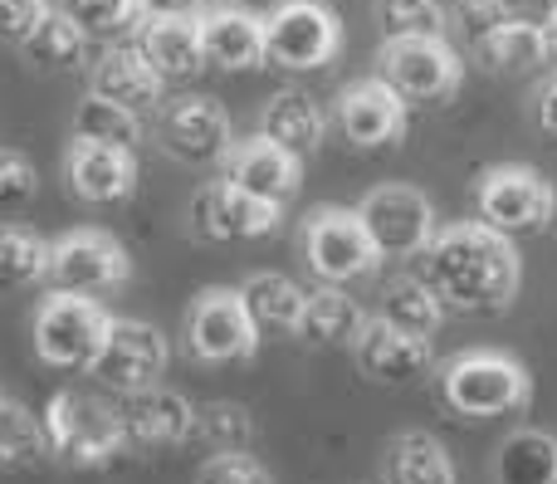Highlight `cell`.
Returning <instances> with one entry per match:
<instances>
[{
    "instance_id": "cell-1",
    "label": "cell",
    "mask_w": 557,
    "mask_h": 484,
    "mask_svg": "<svg viewBox=\"0 0 557 484\" xmlns=\"http://www.w3.org/2000/svg\"><path fill=\"white\" fill-rule=\"evenodd\" d=\"M421 280L450 313H499L513 303L523 260L513 235H499L484 221H455L431 235L421 255Z\"/></svg>"
},
{
    "instance_id": "cell-2",
    "label": "cell",
    "mask_w": 557,
    "mask_h": 484,
    "mask_svg": "<svg viewBox=\"0 0 557 484\" xmlns=\"http://www.w3.org/2000/svg\"><path fill=\"white\" fill-rule=\"evenodd\" d=\"M441 397L455 417L470 421H490V417H509V411L529 407L533 401V377L513 352L499 348H474L460 358L445 362L441 372Z\"/></svg>"
},
{
    "instance_id": "cell-3",
    "label": "cell",
    "mask_w": 557,
    "mask_h": 484,
    "mask_svg": "<svg viewBox=\"0 0 557 484\" xmlns=\"http://www.w3.org/2000/svg\"><path fill=\"white\" fill-rule=\"evenodd\" d=\"M45 431H49L54 460L69 470H103L113 460L133 456L123 436V421H117V407L84 397V392H59L45 411Z\"/></svg>"
},
{
    "instance_id": "cell-4",
    "label": "cell",
    "mask_w": 557,
    "mask_h": 484,
    "mask_svg": "<svg viewBox=\"0 0 557 484\" xmlns=\"http://www.w3.org/2000/svg\"><path fill=\"white\" fill-rule=\"evenodd\" d=\"M113 313L84 294H49L35 313V358L59 372H88L108 338Z\"/></svg>"
},
{
    "instance_id": "cell-5",
    "label": "cell",
    "mask_w": 557,
    "mask_h": 484,
    "mask_svg": "<svg viewBox=\"0 0 557 484\" xmlns=\"http://www.w3.org/2000/svg\"><path fill=\"white\" fill-rule=\"evenodd\" d=\"M343 49V20L323 0H278L264 15V64L308 74L337 59Z\"/></svg>"
},
{
    "instance_id": "cell-6",
    "label": "cell",
    "mask_w": 557,
    "mask_h": 484,
    "mask_svg": "<svg viewBox=\"0 0 557 484\" xmlns=\"http://www.w3.org/2000/svg\"><path fill=\"white\" fill-rule=\"evenodd\" d=\"M304 260L323 284H357L376 274L382 250L372 245L357 206H318L304 221Z\"/></svg>"
},
{
    "instance_id": "cell-7",
    "label": "cell",
    "mask_w": 557,
    "mask_h": 484,
    "mask_svg": "<svg viewBox=\"0 0 557 484\" xmlns=\"http://www.w3.org/2000/svg\"><path fill=\"white\" fill-rule=\"evenodd\" d=\"M376 74L406 103H431V98H450L460 88L465 59L445 35H396L376 54Z\"/></svg>"
},
{
    "instance_id": "cell-8",
    "label": "cell",
    "mask_w": 557,
    "mask_h": 484,
    "mask_svg": "<svg viewBox=\"0 0 557 484\" xmlns=\"http://www.w3.org/2000/svg\"><path fill=\"white\" fill-rule=\"evenodd\" d=\"M133 280L127 250L108 231H69L59 240H49V274L45 284L59 294H84V299H103V294L123 289Z\"/></svg>"
},
{
    "instance_id": "cell-9",
    "label": "cell",
    "mask_w": 557,
    "mask_h": 484,
    "mask_svg": "<svg viewBox=\"0 0 557 484\" xmlns=\"http://www.w3.org/2000/svg\"><path fill=\"white\" fill-rule=\"evenodd\" d=\"M474 211L484 225H494L499 235H533L553 221L557 211V191L543 172L533 166H490L474 186Z\"/></svg>"
},
{
    "instance_id": "cell-10",
    "label": "cell",
    "mask_w": 557,
    "mask_h": 484,
    "mask_svg": "<svg viewBox=\"0 0 557 484\" xmlns=\"http://www.w3.org/2000/svg\"><path fill=\"white\" fill-rule=\"evenodd\" d=\"M357 215H362L372 245L382 250V260H416V255L431 245V235L441 231L431 196L416 191V186H401V182L372 186V191L357 201Z\"/></svg>"
},
{
    "instance_id": "cell-11",
    "label": "cell",
    "mask_w": 557,
    "mask_h": 484,
    "mask_svg": "<svg viewBox=\"0 0 557 484\" xmlns=\"http://www.w3.org/2000/svg\"><path fill=\"white\" fill-rule=\"evenodd\" d=\"M186 348L201 362H245L260 352V328L245 309L240 289H201L186 309Z\"/></svg>"
},
{
    "instance_id": "cell-12",
    "label": "cell",
    "mask_w": 557,
    "mask_h": 484,
    "mask_svg": "<svg viewBox=\"0 0 557 484\" xmlns=\"http://www.w3.org/2000/svg\"><path fill=\"white\" fill-rule=\"evenodd\" d=\"M166 333L157 323H137V319H113L108 323V338L94 358V377L113 392H143V387H157L166 372Z\"/></svg>"
},
{
    "instance_id": "cell-13",
    "label": "cell",
    "mask_w": 557,
    "mask_h": 484,
    "mask_svg": "<svg viewBox=\"0 0 557 484\" xmlns=\"http://www.w3.org/2000/svg\"><path fill=\"white\" fill-rule=\"evenodd\" d=\"M352 362L367 382L406 387V382L425 377V372L435 368V338L401 333L386 319H362V328H357V338H352Z\"/></svg>"
},
{
    "instance_id": "cell-14",
    "label": "cell",
    "mask_w": 557,
    "mask_h": 484,
    "mask_svg": "<svg viewBox=\"0 0 557 484\" xmlns=\"http://www.w3.org/2000/svg\"><path fill=\"white\" fill-rule=\"evenodd\" d=\"M231 142V113L215 98H182L162 113V152L182 166H221Z\"/></svg>"
},
{
    "instance_id": "cell-15",
    "label": "cell",
    "mask_w": 557,
    "mask_h": 484,
    "mask_svg": "<svg viewBox=\"0 0 557 484\" xmlns=\"http://www.w3.org/2000/svg\"><path fill=\"white\" fill-rule=\"evenodd\" d=\"M333 117L352 147H392L396 137L406 133L411 103L376 74V78H352V84L337 94Z\"/></svg>"
},
{
    "instance_id": "cell-16",
    "label": "cell",
    "mask_w": 557,
    "mask_h": 484,
    "mask_svg": "<svg viewBox=\"0 0 557 484\" xmlns=\"http://www.w3.org/2000/svg\"><path fill=\"white\" fill-rule=\"evenodd\" d=\"M278 211L284 206L260 201V196L240 191L221 176V182H206L201 191L191 196V231L201 240H255V235H270L278 225Z\"/></svg>"
},
{
    "instance_id": "cell-17",
    "label": "cell",
    "mask_w": 557,
    "mask_h": 484,
    "mask_svg": "<svg viewBox=\"0 0 557 484\" xmlns=\"http://www.w3.org/2000/svg\"><path fill=\"white\" fill-rule=\"evenodd\" d=\"M225 182L240 186V191L260 196V201H294L298 186H304V157L284 152L278 142H270L264 133L255 137H240V142H231V152H225Z\"/></svg>"
},
{
    "instance_id": "cell-18",
    "label": "cell",
    "mask_w": 557,
    "mask_h": 484,
    "mask_svg": "<svg viewBox=\"0 0 557 484\" xmlns=\"http://www.w3.org/2000/svg\"><path fill=\"white\" fill-rule=\"evenodd\" d=\"M117 421H123L127 450H162L196 436V407L182 392H166V387L127 392V401L117 407Z\"/></svg>"
},
{
    "instance_id": "cell-19",
    "label": "cell",
    "mask_w": 557,
    "mask_h": 484,
    "mask_svg": "<svg viewBox=\"0 0 557 484\" xmlns=\"http://www.w3.org/2000/svg\"><path fill=\"white\" fill-rule=\"evenodd\" d=\"M64 172H69L74 196L88 206H113L137 191V152H123V147H108V142H88V137L69 142Z\"/></svg>"
},
{
    "instance_id": "cell-20",
    "label": "cell",
    "mask_w": 557,
    "mask_h": 484,
    "mask_svg": "<svg viewBox=\"0 0 557 484\" xmlns=\"http://www.w3.org/2000/svg\"><path fill=\"white\" fill-rule=\"evenodd\" d=\"M196 25H201L206 64L225 69V74L264 64V15L245 5H206Z\"/></svg>"
},
{
    "instance_id": "cell-21",
    "label": "cell",
    "mask_w": 557,
    "mask_h": 484,
    "mask_svg": "<svg viewBox=\"0 0 557 484\" xmlns=\"http://www.w3.org/2000/svg\"><path fill=\"white\" fill-rule=\"evenodd\" d=\"M137 54H143L166 84L196 78L206 69L196 15H143V25H137Z\"/></svg>"
},
{
    "instance_id": "cell-22",
    "label": "cell",
    "mask_w": 557,
    "mask_h": 484,
    "mask_svg": "<svg viewBox=\"0 0 557 484\" xmlns=\"http://www.w3.org/2000/svg\"><path fill=\"white\" fill-rule=\"evenodd\" d=\"M94 94L113 98V103L133 108V113H147V108L162 103L166 78L137 54V45H108L94 64Z\"/></svg>"
},
{
    "instance_id": "cell-23",
    "label": "cell",
    "mask_w": 557,
    "mask_h": 484,
    "mask_svg": "<svg viewBox=\"0 0 557 484\" xmlns=\"http://www.w3.org/2000/svg\"><path fill=\"white\" fill-rule=\"evenodd\" d=\"M260 133L278 142L284 152L294 157H308L323 147V133H327V113L318 108L313 94H304V88H278V94L264 103L260 113Z\"/></svg>"
},
{
    "instance_id": "cell-24",
    "label": "cell",
    "mask_w": 557,
    "mask_h": 484,
    "mask_svg": "<svg viewBox=\"0 0 557 484\" xmlns=\"http://www.w3.org/2000/svg\"><path fill=\"white\" fill-rule=\"evenodd\" d=\"M470 54L484 74H499V78H519V74H533V69L553 64L543 25H529V20H504L499 29H490L484 39H474Z\"/></svg>"
},
{
    "instance_id": "cell-25",
    "label": "cell",
    "mask_w": 557,
    "mask_h": 484,
    "mask_svg": "<svg viewBox=\"0 0 557 484\" xmlns=\"http://www.w3.org/2000/svg\"><path fill=\"white\" fill-rule=\"evenodd\" d=\"M382 484H455V460L431 431H401L382 450Z\"/></svg>"
},
{
    "instance_id": "cell-26",
    "label": "cell",
    "mask_w": 557,
    "mask_h": 484,
    "mask_svg": "<svg viewBox=\"0 0 557 484\" xmlns=\"http://www.w3.org/2000/svg\"><path fill=\"white\" fill-rule=\"evenodd\" d=\"M362 303L352 294H343V284H323L318 294L304 299V313H298V338L313 343V348H352L357 328H362Z\"/></svg>"
},
{
    "instance_id": "cell-27",
    "label": "cell",
    "mask_w": 557,
    "mask_h": 484,
    "mask_svg": "<svg viewBox=\"0 0 557 484\" xmlns=\"http://www.w3.org/2000/svg\"><path fill=\"white\" fill-rule=\"evenodd\" d=\"M240 299H245V309H250V319H255V328L260 333H294L308 294L298 289L288 274L260 270V274H250V280L240 284Z\"/></svg>"
},
{
    "instance_id": "cell-28",
    "label": "cell",
    "mask_w": 557,
    "mask_h": 484,
    "mask_svg": "<svg viewBox=\"0 0 557 484\" xmlns=\"http://www.w3.org/2000/svg\"><path fill=\"white\" fill-rule=\"evenodd\" d=\"M557 436L548 431H513L494 450V484H553Z\"/></svg>"
},
{
    "instance_id": "cell-29",
    "label": "cell",
    "mask_w": 557,
    "mask_h": 484,
    "mask_svg": "<svg viewBox=\"0 0 557 484\" xmlns=\"http://www.w3.org/2000/svg\"><path fill=\"white\" fill-rule=\"evenodd\" d=\"M49 460H54V450H49L45 417L25 411L20 401H0V470L20 475V470H39Z\"/></svg>"
},
{
    "instance_id": "cell-30",
    "label": "cell",
    "mask_w": 557,
    "mask_h": 484,
    "mask_svg": "<svg viewBox=\"0 0 557 484\" xmlns=\"http://www.w3.org/2000/svg\"><path fill=\"white\" fill-rule=\"evenodd\" d=\"M74 137L137 152L147 133H143V113H133V108H123V103H113V98L88 88V98H78V108H74Z\"/></svg>"
},
{
    "instance_id": "cell-31",
    "label": "cell",
    "mask_w": 557,
    "mask_h": 484,
    "mask_svg": "<svg viewBox=\"0 0 557 484\" xmlns=\"http://www.w3.org/2000/svg\"><path fill=\"white\" fill-rule=\"evenodd\" d=\"M49 274V240L20 221H0V294L45 284Z\"/></svg>"
},
{
    "instance_id": "cell-32",
    "label": "cell",
    "mask_w": 557,
    "mask_h": 484,
    "mask_svg": "<svg viewBox=\"0 0 557 484\" xmlns=\"http://www.w3.org/2000/svg\"><path fill=\"white\" fill-rule=\"evenodd\" d=\"M376 319H386L401 333H416V338H435V328L445 323V303L435 299V289L421 280V274H411V280L386 284L382 313H376Z\"/></svg>"
},
{
    "instance_id": "cell-33",
    "label": "cell",
    "mask_w": 557,
    "mask_h": 484,
    "mask_svg": "<svg viewBox=\"0 0 557 484\" xmlns=\"http://www.w3.org/2000/svg\"><path fill=\"white\" fill-rule=\"evenodd\" d=\"M88 45H94V39H88L84 29L64 15V10H49V15L39 20L35 35L25 39L29 59H35L39 69H64V74H69V69H84Z\"/></svg>"
},
{
    "instance_id": "cell-34",
    "label": "cell",
    "mask_w": 557,
    "mask_h": 484,
    "mask_svg": "<svg viewBox=\"0 0 557 484\" xmlns=\"http://www.w3.org/2000/svg\"><path fill=\"white\" fill-rule=\"evenodd\" d=\"M59 10L94 45H117L123 35H137V25H143V0H59Z\"/></svg>"
},
{
    "instance_id": "cell-35",
    "label": "cell",
    "mask_w": 557,
    "mask_h": 484,
    "mask_svg": "<svg viewBox=\"0 0 557 484\" xmlns=\"http://www.w3.org/2000/svg\"><path fill=\"white\" fill-rule=\"evenodd\" d=\"M196 436L211 450H250L260 440V426L240 401H211V407H196Z\"/></svg>"
},
{
    "instance_id": "cell-36",
    "label": "cell",
    "mask_w": 557,
    "mask_h": 484,
    "mask_svg": "<svg viewBox=\"0 0 557 484\" xmlns=\"http://www.w3.org/2000/svg\"><path fill=\"white\" fill-rule=\"evenodd\" d=\"M386 39L396 35H450V10L441 0H382L376 5Z\"/></svg>"
},
{
    "instance_id": "cell-37",
    "label": "cell",
    "mask_w": 557,
    "mask_h": 484,
    "mask_svg": "<svg viewBox=\"0 0 557 484\" xmlns=\"http://www.w3.org/2000/svg\"><path fill=\"white\" fill-rule=\"evenodd\" d=\"M196 484H274V475L250 450H215L211 460H201Z\"/></svg>"
},
{
    "instance_id": "cell-38",
    "label": "cell",
    "mask_w": 557,
    "mask_h": 484,
    "mask_svg": "<svg viewBox=\"0 0 557 484\" xmlns=\"http://www.w3.org/2000/svg\"><path fill=\"white\" fill-rule=\"evenodd\" d=\"M39 191V176H35V162L20 152H10V147H0V215L20 211V206H29Z\"/></svg>"
},
{
    "instance_id": "cell-39",
    "label": "cell",
    "mask_w": 557,
    "mask_h": 484,
    "mask_svg": "<svg viewBox=\"0 0 557 484\" xmlns=\"http://www.w3.org/2000/svg\"><path fill=\"white\" fill-rule=\"evenodd\" d=\"M504 20H509V10H504V0H455L450 10V25L465 35V45H474V39H484L490 29H499Z\"/></svg>"
},
{
    "instance_id": "cell-40",
    "label": "cell",
    "mask_w": 557,
    "mask_h": 484,
    "mask_svg": "<svg viewBox=\"0 0 557 484\" xmlns=\"http://www.w3.org/2000/svg\"><path fill=\"white\" fill-rule=\"evenodd\" d=\"M49 10H54L49 0H0V39L5 45H25Z\"/></svg>"
},
{
    "instance_id": "cell-41",
    "label": "cell",
    "mask_w": 557,
    "mask_h": 484,
    "mask_svg": "<svg viewBox=\"0 0 557 484\" xmlns=\"http://www.w3.org/2000/svg\"><path fill=\"white\" fill-rule=\"evenodd\" d=\"M533 123L543 127L548 137H557V74H548L533 94Z\"/></svg>"
},
{
    "instance_id": "cell-42",
    "label": "cell",
    "mask_w": 557,
    "mask_h": 484,
    "mask_svg": "<svg viewBox=\"0 0 557 484\" xmlns=\"http://www.w3.org/2000/svg\"><path fill=\"white\" fill-rule=\"evenodd\" d=\"M509 20H529V25H543V20L557 10V0H504Z\"/></svg>"
},
{
    "instance_id": "cell-43",
    "label": "cell",
    "mask_w": 557,
    "mask_h": 484,
    "mask_svg": "<svg viewBox=\"0 0 557 484\" xmlns=\"http://www.w3.org/2000/svg\"><path fill=\"white\" fill-rule=\"evenodd\" d=\"M211 0H143V15H201Z\"/></svg>"
},
{
    "instance_id": "cell-44",
    "label": "cell",
    "mask_w": 557,
    "mask_h": 484,
    "mask_svg": "<svg viewBox=\"0 0 557 484\" xmlns=\"http://www.w3.org/2000/svg\"><path fill=\"white\" fill-rule=\"evenodd\" d=\"M543 39H548V59H557V10L543 20Z\"/></svg>"
},
{
    "instance_id": "cell-45",
    "label": "cell",
    "mask_w": 557,
    "mask_h": 484,
    "mask_svg": "<svg viewBox=\"0 0 557 484\" xmlns=\"http://www.w3.org/2000/svg\"><path fill=\"white\" fill-rule=\"evenodd\" d=\"M553 484H557V475H553Z\"/></svg>"
},
{
    "instance_id": "cell-46",
    "label": "cell",
    "mask_w": 557,
    "mask_h": 484,
    "mask_svg": "<svg viewBox=\"0 0 557 484\" xmlns=\"http://www.w3.org/2000/svg\"><path fill=\"white\" fill-rule=\"evenodd\" d=\"M0 401H5V397H0Z\"/></svg>"
}]
</instances>
